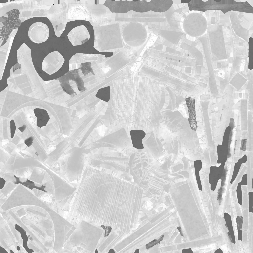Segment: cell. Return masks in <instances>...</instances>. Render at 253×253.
Here are the masks:
<instances>
[{"label": "cell", "instance_id": "6da1fadb", "mask_svg": "<svg viewBox=\"0 0 253 253\" xmlns=\"http://www.w3.org/2000/svg\"><path fill=\"white\" fill-rule=\"evenodd\" d=\"M94 34L93 47L100 52H111L124 47L120 24L109 23L93 27Z\"/></svg>", "mask_w": 253, "mask_h": 253}, {"label": "cell", "instance_id": "7a4b0ae2", "mask_svg": "<svg viewBox=\"0 0 253 253\" xmlns=\"http://www.w3.org/2000/svg\"><path fill=\"white\" fill-rule=\"evenodd\" d=\"M88 154L79 150L63 154L59 158L55 170L70 183L78 181L81 178Z\"/></svg>", "mask_w": 253, "mask_h": 253}, {"label": "cell", "instance_id": "3957f363", "mask_svg": "<svg viewBox=\"0 0 253 253\" xmlns=\"http://www.w3.org/2000/svg\"><path fill=\"white\" fill-rule=\"evenodd\" d=\"M231 11L225 14L226 22L229 26L236 41L248 42L253 34V14Z\"/></svg>", "mask_w": 253, "mask_h": 253}, {"label": "cell", "instance_id": "277c9868", "mask_svg": "<svg viewBox=\"0 0 253 253\" xmlns=\"http://www.w3.org/2000/svg\"><path fill=\"white\" fill-rule=\"evenodd\" d=\"M130 157H111L98 154L88 155L85 164L96 168L110 169L121 174L126 179L131 176L128 165Z\"/></svg>", "mask_w": 253, "mask_h": 253}, {"label": "cell", "instance_id": "5b68a950", "mask_svg": "<svg viewBox=\"0 0 253 253\" xmlns=\"http://www.w3.org/2000/svg\"><path fill=\"white\" fill-rule=\"evenodd\" d=\"M148 70V74L157 83L156 84L167 86L178 92L190 96L195 92L194 84L181 80L157 68Z\"/></svg>", "mask_w": 253, "mask_h": 253}, {"label": "cell", "instance_id": "8992f818", "mask_svg": "<svg viewBox=\"0 0 253 253\" xmlns=\"http://www.w3.org/2000/svg\"><path fill=\"white\" fill-rule=\"evenodd\" d=\"M121 33L125 45L136 50L144 45L148 37L146 26L139 22H130L124 24Z\"/></svg>", "mask_w": 253, "mask_h": 253}, {"label": "cell", "instance_id": "52a82bcc", "mask_svg": "<svg viewBox=\"0 0 253 253\" xmlns=\"http://www.w3.org/2000/svg\"><path fill=\"white\" fill-rule=\"evenodd\" d=\"M98 229L95 226L83 221L70 240L76 245L93 252L97 243Z\"/></svg>", "mask_w": 253, "mask_h": 253}, {"label": "cell", "instance_id": "ba28073f", "mask_svg": "<svg viewBox=\"0 0 253 253\" xmlns=\"http://www.w3.org/2000/svg\"><path fill=\"white\" fill-rule=\"evenodd\" d=\"M53 223L55 238L53 248L58 252L76 230L74 226L52 210L49 213Z\"/></svg>", "mask_w": 253, "mask_h": 253}, {"label": "cell", "instance_id": "9c48e42d", "mask_svg": "<svg viewBox=\"0 0 253 253\" xmlns=\"http://www.w3.org/2000/svg\"><path fill=\"white\" fill-rule=\"evenodd\" d=\"M38 199L32 190L19 183L1 208L4 210L6 211L19 206H32Z\"/></svg>", "mask_w": 253, "mask_h": 253}, {"label": "cell", "instance_id": "30bf717a", "mask_svg": "<svg viewBox=\"0 0 253 253\" xmlns=\"http://www.w3.org/2000/svg\"><path fill=\"white\" fill-rule=\"evenodd\" d=\"M49 174L53 183V197L55 201L64 204L72 199L75 194L77 189V185H73L53 169Z\"/></svg>", "mask_w": 253, "mask_h": 253}, {"label": "cell", "instance_id": "8fae6325", "mask_svg": "<svg viewBox=\"0 0 253 253\" xmlns=\"http://www.w3.org/2000/svg\"><path fill=\"white\" fill-rule=\"evenodd\" d=\"M183 28L185 33L193 37H199L206 33L208 26L205 12H193L188 14L183 20Z\"/></svg>", "mask_w": 253, "mask_h": 253}, {"label": "cell", "instance_id": "7c38bea8", "mask_svg": "<svg viewBox=\"0 0 253 253\" xmlns=\"http://www.w3.org/2000/svg\"><path fill=\"white\" fill-rule=\"evenodd\" d=\"M59 1V3L52 5L46 13V17L52 24L55 34L57 37H60L64 31L67 23L65 1L62 0Z\"/></svg>", "mask_w": 253, "mask_h": 253}, {"label": "cell", "instance_id": "4fadbf2b", "mask_svg": "<svg viewBox=\"0 0 253 253\" xmlns=\"http://www.w3.org/2000/svg\"><path fill=\"white\" fill-rule=\"evenodd\" d=\"M87 0H65L66 19L68 22L77 20L89 21V12L86 6Z\"/></svg>", "mask_w": 253, "mask_h": 253}, {"label": "cell", "instance_id": "5bb4252c", "mask_svg": "<svg viewBox=\"0 0 253 253\" xmlns=\"http://www.w3.org/2000/svg\"><path fill=\"white\" fill-rule=\"evenodd\" d=\"M94 0H87L86 6L89 12V22L93 27L108 23L111 11L103 4H95Z\"/></svg>", "mask_w": 253, "mask_h": 253}, {"label": "cell", "instance_id": "9a60e30c", "mask_svg": "<svg viewBox=\"0 0 253 253\" xmlns=\"http://www.w3.org/2000/svg\"><path fill=\"white\" fill-rule=\"evenodd\" d=\"M50 168L46 165L42 167H33L31 175L27 179L33 182L35 185L40 187L42 185L45 186L44 190L47 192L53 195L54 189L53 183L48 171Z\"/></svg>", "mask_w": 253, "mask_h": 253}, {"label": "cell", "instance_id": "2e32d148", "mask_svg": "<svg viewBox=\"0 0 253 253\" xmlns=\"http://www.w3.org/2000/svg\"><path fill=\"white\" fill-rule=\"evenodd\" d=\"M153 52V56L156 59L175 66L191 67L195 65L196 60L195 59L159 51H155Z\"/></svg>", "mask_w": 253, "mask_h": 253}, {"label": "cell", "instance_id": "e0dca14e", "mask_svg": "<svg viewBox=\"0 0 253 253\" xmlns=\"http://www.w3.org/2000/svg\"><path fill=\"white\" fill-rule=\"evenodd\" d=\"M75 71L74 74L73 71L71 72L68 74H65L61 78L62 80L60 85L63 90L70 95L78 94L84 89L83 81L79 75L76 74Z\"/></svg>", "mask_w": 253, "mask_h": 253}, {"label": "cell", "instance_id": "ac0fdd59", "mask_svg": "<svg viewBox=\"0 0 253 253\" xmlns=\"http://www.w3.org/2000/svg\"><path fill=\"white\" fill-rule=\"evenodd\" d=\"M64 59L58 51H54L47 54L42 62L41 69L44 73L49 75L58 71L62 66Z\"/></svg>", "mask_w": 253, "mask_h": 253}, {"label": "cell", "instance_id": "d6986e66", "mask_svg": "<svg viewBox=\"0 0 253 253\" xmlns=\"http://www.w3.org/2000/svg\"><path fill=\"white\" fill-rule=\"evenodd\" d=\"M28 37L33 42L39 44L46 41L49 37V30L48 26L41 22H35L30 27Z\"/></svg>", "mask_w": 253, "mask_h": 253}, {"label": "cell", "instance_id": "ffe728a7", "mask_svg": "<svg viewBox=\"0 0 253 253\" xmlns=\"http://www.w3.org/2000/svg\"><path fill=\"white\" fill-rule=\"evenodd\" d=\"M67 36L73 46L84 43L88 40L90 37L87 29L84 25L79 26L74 28L69 33Z\"/></svg>", "mask_w": 253, "mask_h": 253}, {"label": "cell", "instance_id": "44dd1931", "mask_svg": "<svg viewBox=\"0 0 253 253\" xmlns=\"http://www.w3.org/2000/svg\"><path fill=\"white\" fill-rule=\"evenodd\" d=\"M18 28L14 29L6 40L5 43L0 47V77H2L8 58L13 41Z\"/></svg>", "mask_w": 253, "mask_h": 253}, {"label": "cell", "instance_id": "7402d4cb", "mask_svg": "<svg viewBox=\"0 0 253 253\" xmlns=\"http://www.w3.org/2000/svg\"><path fill=\"white\" fill-rule=\"evenodd\" d=\"M155 65L158 68L177 78L186 82L195 84L196 79L195 78L188 75L184 72L173 67L168 63L156 59Z\"/></svg>", "mask_w": 253, "mask_h": 253}, {"label": "cell", "instance_id": "603a6c76", "mask_svg": "<svg viewBox=\"0 0 253 253\" xmlns=\"http://www.w3.org/2000/svg\"><path fill=\"white\" fill-rule=\"evenodd\" d=\"M20 12L19 10L14 9L9 14L5 25L0 31V39L3 41H6L12 32L15 25L19 18Z\"/></svg>", "mask_w": 253, "mask_h": 253}, {"label": "cell", "instance_id": "cb8c5ba5", "mask_svg": "<svg viewBox=\"0 0 253 253\" xmlns=\"http://www.w3.org/2000/svg\"><path fill=\"white\" fill-rule=\"evenodd\" d=\"M225 164H221L218 167H210L209 181L211 185V189L213 191L215 190L218 180L221 178Z\"/></svg>", "mask_w": 253, "mask_h": 253}, {"label": "cell", "instance_id": "d4e9b609", "mask_svg": "<svg viewBox=\"0 0 253 253\" xmlns=\"http://www.w3.org/2000/svg\"><path fill=\"white\" fill-rule=\"evenodd\" d=\"M189 113L188 121L191 128L196 131L197 128L195 108V99L191 97L185 99Z\"/></svg>", "mask_w": 253, "mask_h": 253}, {"label": "cell", "instance_id": "484cf974", "mask_svg": "<svg viewBox=\"0 0 253 253\" xmlns=\"http://www.w3.org/2000/svg\"><path fill=\"white\" fill-rule=\"evenodd\" d=\"M130 133L133 147L137 149H144L142 139L146 135L145 132L142 130H132Z\"/></svg>", "mask_w": 253, "mask_h": 253}, {"label": "cell", "instance_id": "4316f807", "mask_svg": "<svg viewBox=\"0 0 253 253\" xmlns=\"http://www.w3.org/2000/svg\"><path fill=\"white\" fill-rule=\"evenodd\" d=\"M33 111L35 116L37 118V126L41 128L46 126L50 118L46 110L37 108L34 109Z\"/></svg>", "mask_w": 253, "mask_h": 253}, {"label": "cell", "instance_id": "83f0119b", "mask_svg": "<svg viewBox=\"0 0 253 253\" xmlns=\"http://www.w3.org/2000/svg\"><path fill=\"white\" fill-rule=\"evenodd\" d=\"M17 185L11 181L6 182L3 188L0 190V199L7 198L16 187Z\"/></svg>", "mask_w": 253, "mask_h": 253}, {"label": "cell", "instance_id": "f1b7e54d", "mask_svg": "<svg viewBox=\"0 0 253 253\" xmlns=\"http://www.w3.org/2000/svg\"><path fill=\"white\" fill-rule=\"evenodd\" d=\"M247 160V156L245 154L242 158H239L237 161L235 163L233 174L230 182L231 184H232L236 178L242 165L245 163Z\"/></svg>", "mask_w": 253, "mask_h": 253}, {"label": "cell", "instance_id": "f546056e", "mask_svg": "<svg viewBox=\"0 0 253 253\" xmlns=\"http://www.w3.org/2000/svg\"><path fill=\"white\" fill-rule=\"evenodd\" d=\"M248 184V175L245 173L243 175L241 180L237 185L236 193L238 203L240 205L242 204V185H247Z\"/></svg>", "mask_w": 253, "mask_h": 253}, {"label": "cell", "instance_id": "4dcf8cb0", "mask_svg": "<svg viewBox=\"0 0 253 253\" xmlns=\"http://www.w3.org/2000/svg\"><path fill=\"white\" fill-rule=\"evenodd\" d=\"M195 177L198 185L199 189L202 191V187L200 176L199 172L202 168V164L201 161L200 160H196L194 162Z\"/></svg>", "mask_w": 253, "mask_h": 253}, {"label": "cell", "instance_id": "1f68e13d", "mask_svg": "<svg viewBox=\"0 0 253 253\" xmlns=\"http://www.w3.org/2000/svg\"><path fill=\"white\" fill-rule=\"evenodd\" d=\"M224 218L226 224L225 226L228 230V231L232 237L234 243H235V235L233 228L232 221L230 215L228 213L225 212L224 214Z\"/></svg>", "mask_w": 253, "mask_h": 253}, {"label": "cell", "instance_id": "d6a6232c", "mask_svg": "<svg viewBox=\"0 0 253 253\" xmlns=\"http://www.w3.org/2000/svg\"><path fill=\"white\" fill-rule=\"evenodd\" d=\"M14 175L12 173H6L0 172V177L3 178L6 182L10 181L14 183L16 181Z\"/></svg>", "mask_w": 253, "mask_h": 253}, {"label": "cell", "instance_id": "836d02e7", "mask_svg": "<svg viewBox=\"0 0 253 253\" xmlns=\"http://www.w3.org/2000/svg\"><path fill=\"white\" fill-rule=\"evenodd\" d=\"M91 63L90 62H86V63L81 64L83 66L80 69L81 70L83 74L84 75L85 74V76L90 72L93 73V70L90 66Z\"/></svg>", "mask_w": 253, "mask_h": 253}, {"label": "cell", "instance_id": "e575fe53", "mask_svg": "<svg viewBox=\"0 0 253 253\" xmlns=\"http://www.w3.org/2000/svg\"><path fill=\"white\" fill-rule=\"evenodd\" d=\"M236 222L237 228L238 238L239 237V235H241L242 237V229L243 222V218L242 216H238L236 218Z\"/></svg>", "mask_w": 253, "mask_h": 253}, {"label": "cell", "instance_id": "d590c367", "mask_svg": "<svg viewBox=\"0 0 253 253\" xmlns=\"http://www.w3.org/2000/svg\"><path fill=\"white\" fill-rule=\"evenodd\" d=\"M164 237V235H162L160 236L158 239H155L146 244V249H148L158 244H160V241L163 240Z\"/></svg>", "mask_w": 253, "mask_h": 253}, {"label": "cell", "instance_id": "8d00e7d4", "mask_svg": "<svg viewBox=\"0 0 253 253\" xmlns=\"http://www.w3.org/2000/svg\"><path fill=\"white\" fill-rule=\"evenodd\" d=\"M10 137L12 138H13L16 129V126L14 121L12 119L10 121Z\"/></svg>", "mask_w": 253, "mask_h": 253}, {"label": "cell", "instance_id": "74e56055", "mask_svg": "<svg viewBox=\"0 0 253 253\" xmlns=\"http://www.w3.org/2000/svg\"><path fill=\"white\" fill-rule=\"evenodd\" d=\"M101 227L105 230L104 237L108 236L112 229V228L111 226L103 225H101Z\"/></svg>", "mask_w": 253, "mask_h": 253}, {"label": "cell", "instance_id": "f35d334b", "mask_svg": "<svg viewBox=\"0 0 253 253\" xmlns=\"http://www.w3.org/2000/svg\"><path fill=\"white\" fill-rule=\"evenodd\" d=\"M34 138L33 137L31 136L25 139L24 141L25 144L28 147L30 146L33 143Z\"/></svg>", "mask_w": 253, "mask_h": 253}, {"label": "cell", "instance_id": "ab89813d", "mask_svg": "<svg viewBox=\"0 0 253 253\" xmlns=\"http://www.w3.org/2000/svg\"><path fill=\"white\" fill-rule=\"evenodd\" d=\"M17 212L19 217L25 215L26 212L23 208H22L17 211Z\"/></svg>", "mask_w": 253, "mask_h": 253}, {"label": "cell", "instance_id": "60d3db41", "mask_svg": "<svg viewBox=\"0 0 253 253\" xmlns=\"http://www.w3.org/2000/svg\"><path fill=\"white\" fill-rule=\"evenodd\" d=\"M247 142V140L246 139H242L241 140V149L243 150H245Z\"/></svg>", "mask_w": 253, "mask_h": 253}, {"label": "cell", "instance_id": "b9f144b4", "mask_svg": "<svg viewBox=\"0 0 253 253\" xmlns=\"http://www.w3.org/2000/svg\"><path fill=\"white\" fill-rule=\"evenodd\" d=\"M182 253H193L191 248L184 249L182 250Z\"/></svg>", "mask_w": 253, "mask_h": 253}, {"label": "cell", "instance_id": "7bdbcfd3", "mask_svg": "<svg viewBox=\"0 0 253 253\" xmlns=\"http://www.w3.org/2000/svg\"><path fill=\"white\" fill-rule=\"evenodd\" d=\"M227 234L228 236V238L229 239L230 242L232 243H234L232 239V237L229 233V232L228 231L227 232Z\"/></svg>", "mask_w": 253, "mask_h": 253}, {"label": "cell", "instance_id": "ee69618b", "mask_svg": "<svg viewBox=\"0 0 253 253\" xmlns=\"http://www.w3.org/2000/svg\"><path fill=\"white\" fill-rule=\"evenodd\" d=\"M223 253V252L221 249L220 248H219L216 250L214 253Z\"/></svg>", "mask_w": 253, "mask_h": 253}, {"label": "cell", "instance_id": "f6af8a7d", "mask_svg": "<svg viewBox=\"0 0 253 253\" xmlns=\"http://www.w3.org/2000/svg\"><path fill=\"white\" fill-rule=\"evenodd\" d=\"M177 229L180 232V235L182 236H183V235L182 233V232L181 230V227L180 226H179L177 228Z\"/></svg>", "mask_w": 253, "mask_h": 253}, {"label": "cell", "instance_id": "bcb514c9", "mask_svg": "<svg viewBox=\"0 0 253 253\" xmlns=\"http://www.w3.org/2000/svg\"><path fill=\"white\" fill-rule=\"evenodd\" d=\"M106 1V0H99V4H101V5L103 4H104L105 3V2Z\"/></svg>", "mask_w": 253, "mask_h": 253}, {"label": "cell", "instance_id": "7dc6e473", "mask_svg": "<svg viewBox=\"0 0 253 253\" xmlns=\"http://www.w3.org/2000/svg\"><path fill=\"white\" fill-rule=\"evenodd\" d=\"M27 179L26 178H20V180L22 182H24L26 181Z\"/></svg>", "mask_w": 253, "mask_h": 253}, {"label": "cell", "instance_id": "c3c4849f", "mask_svg": "<svg viewBox=\"0 0 253 253\" xmlns=\"http://www.w3.org/2000/svg\"><path fill=\"white\" fill-rule=\"evenodd\" d=\"M247 1L248 3L251 5L252 7H253V0H247Z\"/></svg>", "mask_w": 253, "mask_h": 253}, {"label": "cell", "instance_id": "681fc988", "mask_svg": "<svg viewBox=\"0 0 253 253\" xmlns=\"http://www.w3.org/2000/svg\"><path fill=\"white\" fill-rule=\"evenodd\" d=\"M115 252L114 250L112 249H110L108 253H115Z\"/></svg>", "mask_w": 253, "mask_h": 253}, {"label": "cell", "instance_id": "f907efd6", "mask_svg": "<svg viewBox=\"0 0 253 253\" xmlns=\"http://www.w3.org/2000/svg\"><path fill=\"white\" fill-rule=\"evenodd\" d=\"M139 249H138L136 250L134 252V253H139Z\"/></svg>", "mask_w": 253, "mask_h": 253}, {"label": "cell", "instance_id": "816d5d0a", "mask_svg": "<svg viewBox=\"0 0 253 253\" xmlns=\"http://www.w3.org/2000/svg\"><path fill=\"white\" fill-rule=\"evenodd\" d=\"M247 1V0H240V2H245L246 1Z\"/></svg>", "mask_w": 253, "mask_h": 253}, {"label": "cell", "instance_id": "f5cc1de1", "mask_svg": "<svg viewBox=\"0 0 253 253\" xmlns=\"http://www.w3.org/2000/svg\"><path fill=\"white\" fill-rule=\"evenodd\" d=\"M235 1L237 2H240V0H234Z\"/></svg>", "mask_w": 253, "mask_h": 253}, {"label": "cell", "instance_id": "db71d44e", "mask_svg": "<svg viewBox=\"0 0 253 253\" xmlns=\"http://www.w3.org/2000/svg\"><path fill=\"white\" fill-rule=\"evenodd\" d=\"M208 0H201L202 1H203V2H206L207 1H208Z\"/></svg>", "mask_w": 253, "mask_h": 253}, {"label": "cell", "instance_id": "11a10c76", "mask_svg": "<svg viewBox=\"0 0 253 253\" xmlns=\"http://www.w3.org/2000/svg\"><path fill=\"white\" fill-rule=\"evenodd\" d=\"M127 1L128 2H131L133 1V0H127Z\"/></svg>", "mask_w": 253, "mask_h": 253}, {"label": "cell", "instance_id": "9f6ffc18", "mask_svg": "<svg viewBox=\"0 0 253 253\" xmlns=\"http://www.w3.org/2000/svg\"><path fill=\"white\" fill-rule=\"evenodd\" d=\"M120 0H115V1L116 2H118Z\"/></svg>", "mask_w": 253, "mask_h": 253}, {"label": "cell", "instance_id": "6f0895ef", "mask_svg": "<svg viewBox=\"0 0 253 253\" xmlns=\"http://www.w3.org/2000/svg\"><path fill=\"white\" fill-rule=\"evenodd\" d=\"M126 0H121V1H123V2L124 1H126Z\"/></svg>", "mask_w": 253, "mask_h": 253}]
</instances>
